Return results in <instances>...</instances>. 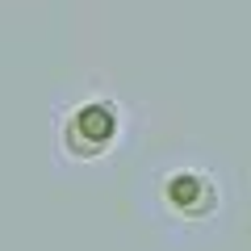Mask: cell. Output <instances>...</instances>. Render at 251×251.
Masks as SVG:
<instances>
[{
  "mask_svg": "<svg viewBox=\"0 0 251 251\" xmlns=\"http://www.w3.org/2000/svg\"><path fill=\"white\" fill-rule=\"evenodd\" d=\"M168 193H172V201H176V205L184 209V205H193V197H197V193H205V184H201L197 176H176Z\"/></svg>",
  "mask_w": 251,
  "mask_h": 251,
  "instance_id": "obj_2",
  "label": "cell"
},
{
  "mask_svg": "<svg viewBox=\"0 0 251 251\" xmlns=\"http://www.w3.org/2000/svg\"><path fill=\"white\" fill-rule=\"evenodd\" d=\"M117 134V117L109 105H88L80 109V113L72 117V126H67V147H72L75 155H97L109 147V138Z\"/></svg>",
  "mask_w": 251,
  "mask_h": 251,
  "instance_id": "obj_1",
  "label": "cell"
}]
</instances>
